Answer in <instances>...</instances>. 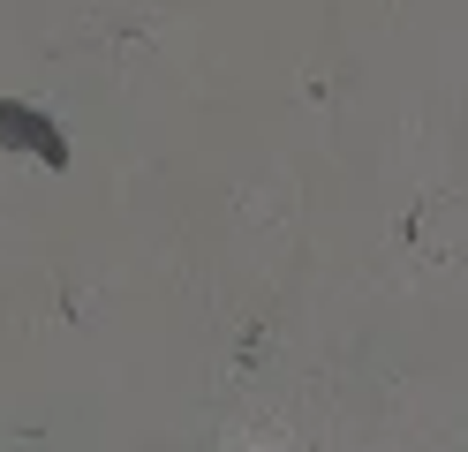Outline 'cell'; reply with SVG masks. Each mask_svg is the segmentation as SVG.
Here are the masks:
<instances>
[{
  "label": "cell",
  "mask_w": 468,
  "mask_h": 452,
  "mask_svg": "<svg viewBox=\"0 0 468 452\" xmlns=\"http://www.w3.org/2000/svg\"><path fill=\"white\" fill-rule=\"evenodd\" d=\"M0 143L23 151V159H38L46 173H69V166H76L61 121H53L46 106H31V99H0Z\"/></svg>",
  "instance_id": "1"
}]
</instances>
